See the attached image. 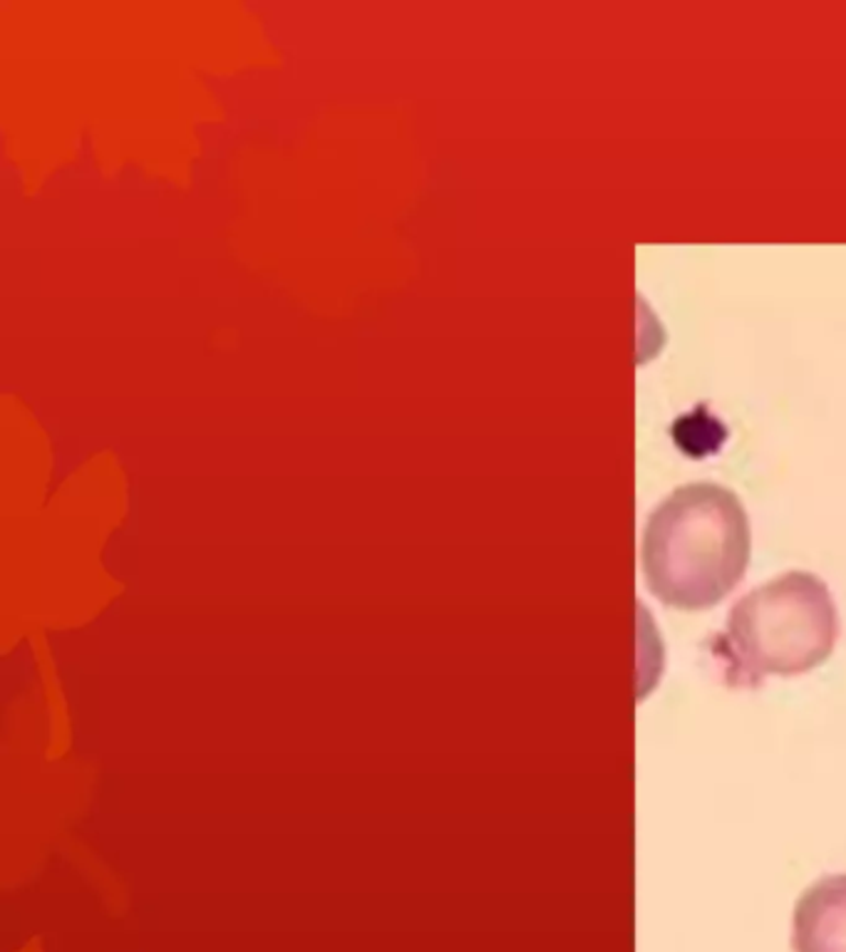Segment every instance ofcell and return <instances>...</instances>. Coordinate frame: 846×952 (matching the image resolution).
<instances>
[{
    "instance_id": "6da1fadb",
    "label": "cell",
    "mask_w": 846,
    "mask_h": 952,
    "mask_svg": "<svg viewBox=\"0 0 846 952\" xmlns=\"http://www.w3.org/2000/svg\"><path fill=\"white\" fill-rule=\"evenodd\" d=\"M753 536L743 501L712 481L678 487L653 509L643 529L645 586L678 611H706L743 580Z\"/></svg>"
},
{
    "instance_id": "3957f363",
    "label": "cell",
    "mask_w": 846,
    "mask_h": 952,
    "mask_svg": "<svg viewBox=\"0 0 846 952\" xmlns=\"http://www.w3.org/2000/svg\"><path fill=\"white\" fill-rule=\"evenodd\" d=\"M792 945L794 952H846V873L826 875L802 893Z\"/></svg>"
},
{
    "instance_id": "7a4b0ae2",
    "label": "cell",
    "mask_w": 846,
    "mask_h": 952,
    "mask_svg": "<svg viewBox=\"0 0 846 952\" xmlns=\"http://www.w3.org/2000/svg\"><path fill=\"white\" fill-rule=\"evenodd\" d=\"M836 637L839 613L830 588L814 574L789 570L732 605L712 655L730 688H757L772 675L792 678L820 668Z\"/></svg>"
}]
</instances>
